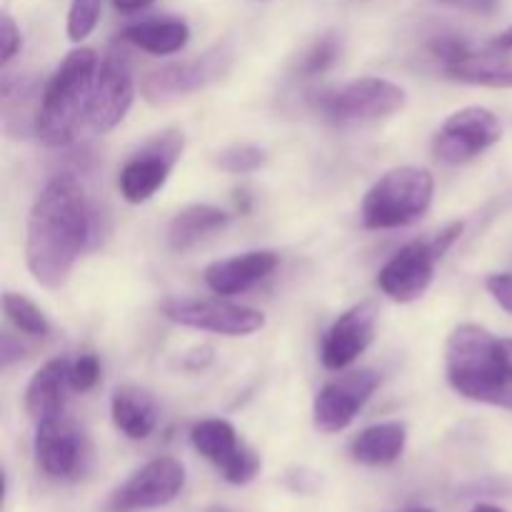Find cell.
<instances>
[{
  "instance_id": "obj_31",
  "label": "cell",
  "mask_w": 512,
  "mask_h": 512,
  "mask_svg": "<svg viewBox=\"0 0 512 512\" xmlns=\"http://www.w3.org/2000/svg\"><path fill=\"white\" fill-rule=\"evenodd\" d=\"M460 233H463V223H453V225H448V228H445L443 233L438 235V238L430 240V243H433V248H435V253H438V258H443V255L448 253L450 245H453L455 240L460 238Z\"/></svg>"
},
{
  "instance_id": "obj_4",
  "label": "cell",
  "mask_w": 512,
  "mask_h": 512,
  "mask_svg": "<svg viewBox=\"0 0 512 512\" xmlns=\"http://www.w3.org/2000/svg\"><path fill=\"white\" fill-rule=\"evenodd\" d=\"M433 195L435 178L430 170L400 165L380 175L365 193L360 220L368 230L405 228L428 213Z\"/></svg>"
},
{
  "instance_id": "obj_27",
  "label": "cell",
  "mask_w": 512,
  "mask_h": 512,
  "mask_svg": "<svg viewBox=\"0 0 512 512\" xmlns=\"http://www.w3.org/2000/svg\"><path fill=\"white\" fill-rule=\"evenodd\" d=\"M103 10V0H70L68 10V38L73 43H83L95 30Z\"/></svg>"
},
{
  "instance_id": "obj_20",
  "label": "cell",
  "mask_w": 512,
  "mask_h": 512,
  "mask_svg": "<svg viewBox=\"0 0 512 512\" xmlns=\"http://www.w3.org/2000/svg\"><path fill=\"white\" fill-rule=\"evenodd\" d=\"M443 70L450 80H458V83L512 90V50L493 48L490 53L470 50L465 58L453 65H445Z\"/></svg>"
},
{
  "instance_id": "obj_2",
  "label": "cell",
  "mask_w": 512,
  "mask_h": 512,
  "mask_svg": "<svg viewBox=\"0 0 512 512\" xmlns=\"http://www.w3.org/2000/svg\"><path fill=\"white\" fill-rule=\"evenodd\" d=\"M445 375L465 400L512 410V338L475 323L458 325L445 343Z\"/></svg>"
},
{
  "instance_id": "obj_6",
  "label": "cell",
  "mask_w": 512,
  "mask_h": 512,
  "mask_svg": "<svg viewBox=\"0 0 512 512\" xmlns=\"http://www.w3.org/2000/svg\"><path fill=\"white\" fill-rule=\"evenodd\" d=\"M408 103L403 85L388 78H358L330 90L320 100V110L335 123H373L400 113Z\"/></svg>"
},
{
  "instance_id": "obj_30",
  "label": "cell",
  "mask_w": 512,
  "mask_h": 512,
  "mask_svg": "<svg viewBox=\"0 0 512 512\" xmlns=\"http://www.w3.org/2000/svg\"><path fill=\"white\" fill-rule=\"evenodd\" d=\"M485 288L493 295L495 303L512 315V273H493L485 280Z\"/></svg>"
},
{
  "instance_id": "obj_19",
  "label": "cell",
  "mask_w": 512,
  "mask_h": 512,
  "mask_svg": "<svg viewBox=\"0 0 512 512\" xmlns=\"http://www.w3.org/2000/svg\"><path fill=\"white\" fill-rule=\"evenodd\" d=\"M110 415H113L115 428L130 440L150 438L158 425L155 398L138 385H123L115 390L113 400H110Z\"/></svg>"
},
{
  "instance_id": "obj_25",
  "label": "cell",
  "mask_w": 512,
  "mask_h": 512,
  "mask_svg": "<svg viewBox=\"0 0 512 512\" xmlns=\"http://www.w3.org/2000/svg\"><path fill=\"white\" fill-rule=\"evenodd\" d=\"M340 53H343V40L338 38V33H325L310 45V50L305 53L300 70L305 75H320L328 73L335 63H338Z\"/></svg>"
},
{
  "instance_id": "obj_28",
  "label": "cell",
  "mask_w": 512,
  "mask_h": 512,
  "mask_svg": "<svg viewBox=\"0 0 512 512\" xmlns=\"http://www.w3.org/2000/svg\"><path fill=\"white\" fill-rule=\"evenodd\" d=\"M100 383V360L95 355L85 353L80 358L70 360V388L75 393H88Z\"/></svg>"
},
{
  "instance_id": "obj_12",
  "label": "cell",
  "mask_w": 512,
  "mask_h": 512,
  "mask_svg": "<svg viewBox=\"0 0 512 512\" xmlns=\"http://www.w3.org/2000/svg\"><path fill=\"white\" fill-rule=\"evenodd\" d=\"M380 378L373 370H350L325 383L313 400V423L320 433L333 435L350 428L365 408L373 393L378 390Z\"/></svg>"
},
{
  "instance_id": "obj_35",
  "label": "cell",
  "mask_w": 512,
  "mask_h": 512,
  "mask_svg": "<svg viewBox=\"0 0 512 512\" xmlns=\"http://www.w3.org/2000/svg\"><path fill=\"white\" fill-rule=\"evenodd\" d=\"M493 48H498V50H512V25H510V28H505L503 33H500L498 38L493 40Z\"/></svg>"
},
{
  "instance_id": "obj_26",
  "label": "cell",
  "mask_w": 512,
  "mask_h": 512,
  "mask_svg": "<svg viewBox=\"0 0 512 512\" xmlns=\"http://www.w3.org/2000/svg\"><path fill=\"white\" fill-rule=\"evenodd\" d=\"M265 160H268V155H265L263 148L250 143H238L220 150L215 163H218L223 170H228V173L243 175V173H255L258 168H263Z\"/></svg>"
},
{
  "instance_id": "obj_21",
  "label": "cell",
  "mask_w": 512,
  "mask_h": 512,
  "mask_svg": "<svg viewBox=\"0 0 512 512\" xmlns=\"http://www.w3.org/2000/svg\"><path fill=\"white\" fill-rule=\"evenodd\" d=\"M408 445V428L403 423H378L360 430L350 443V455L355 463L368 468H385L403 455Z\"/></svg>"
},
{
  "instance_id": "obj_7",
  "label": "cell",
  "mask_w": 512,
  "mask_h": 512,
  "mask_svg": "<svg viewBox=\"0 0 512 512\" xmlns=\"http://www.w3.org/2000/svg\"><path fill=\"white\" fill-rule=\"evenodd\" d=\"M160 310L183 328L205 330L225 338H245L265 328V315L250 305L218 298H165Z\"/></svg>"
},
{
  "instance_id": "obj_9",
  "label": "cell",
  "mask_w": 512,
  "mask_h": 512,
  "mask_svg": "<svg viewBox=\"0 0 512 512\" xmlns=\"http://www.w3.org/2000/svg\"><path fill=\"white\" fill-rule=\"evenodd\" d=\"M503 138V125L498 115L480 105L460 108L440 125L433 138L435 158L448 165H463L483 155Z\"/></svg>"
},
{
  "instance_id": "obj_11",
  "label": "cell",
  "mask_w": 512,
  "mask_h": 512,
  "mask_svg": "<svg viewBox=\"0 0 512 512\" xmlns=\"http://www.w3.org/2000/svg\"><path fill=\"white\" fill-rule=\"evenodd\" d=\"M190 443L230 485H248L260 473V455L243 443L228 420H200L190 430Z\"/></svg>"
},
{
  "instance_id": "obj_8",
  "label": "cell",
  "mask_w": 512,
  "mask_h": 512,
  "mask_svg": "<svg viewBox=\"0 0 512 512\" xmlns=\"http://www.w3.org/2000/svg\"><path fill=\"white\" fill-rule=\"evenodd\" d=\"M185 135L180 130H165L130 155L118 173V190L130 205L148 203L183 158Z\"/></svg>"
},
{
  "instance_id": "obj_3",
  "label": "cell",
  "mask_w": 512,
  "mask_h": 512,
  "mask_svg": "<svg viewBox=\"0 0 512 512\" xmlns=\"http://www.w3.org/2000/svg\"><path fill=\"white\" fill-rule=\"evenodd\" d=\"M98 55L93 48H75L55 68L40 93L33 133L48 148H65L88 123L90 93L98 75Z\"/></svg>"
},
{
  "instance_id": "obj_37",
  "label": "cell",
  "mask_w": 512,
  "mask_h": 512,
  "mask_svg": "<svg viewBox=\"0 0 512 512\" xmlns=\"http://www.w3.org/2000/svg\"><path fill=\"white\" fill-rule=\"evenodd\" d=\"M405 512H433V510H425V508H418V510H405Z\"/></svg>"
},
{
  "instance_id": "obj_36",
  "label": "cell",
  "mask_w": 512,
  "mask_h": 512,
  "mask_svg": "<svg viewBox=\"0 0 512 512\" xmlns=\"http://www.w3.org/2000/svg\"><path fill=\"white\" fill-rule=\"evenodd\" d=\"M470 512H508V510H503V508H498V505H490V503H480V505H475L473 510Z\"/></svg>"
},
{
  "instance_id": "obj_22",
  "label": "cell",
  "mask_w": 512,
  "mask_h": 512,
  "mask_svg": "<svg viewBox=\"0 0 512 512\" xmlns=\"http://www.w3.org/2000/svg\"><path fill=\"white\" fill-rule=\"evenodd\" d=\"M230 215L225 210L215 208L208 203H195L180 210L168 225V245L175 253H185V250L195 248L203 238L210 233H218L228 225Z\"/></svg>"
},
{
  "instance_id": "obj_10",
  "label": "cell",
  "mask_w": 512,
  "mask_h": 512,
  "mask_svg": "<svg viewBox=\"0 0 512 512\" xmlns=\"http://www.w3.org/2000/svg\"><path fill=\"white\" fill-rule=\"evenodd\" d=\"M185 488V468L175 458H155L135 470L108 500L110 512H143L165 508Z\"/></svg>"
},
{
  "instance_id": "obj_13",
  "label": "cell",
  "mask_w": 512,
  "mask_h": 512,
  "mask_svg": "<svg viewBox=\"0 0 512 512\" xmlns=\"http://www.w3.org/2000/svg\"><path fill=\"white\" fill-rule=\"evenodd\" d=\"M135 83L133 70L123 50H110L98 65L93 93L88 105V125L95 133H108L118 128L133 108Z\"/></svg>"
},
{
  "instance_id": "obj_24",
  "label": "cell",
  "mask_w": 512,
  "mask_h": 512,
  "mask_svg": "<svg viewBox=\"0 0 512 512\" xmlns=\"http://www.w3.org/2000/svg\"><path fill=\"white\" fill-rule=\"evenodd\" d=\"M3 310L5 318L25 335H33V338H45L50 333V323L45 318L43 310L33 303L30 298L20 293H5L3 295Z\"/></svg>"
},
{
  "instance_id": "obj_32",
  "label": "cell",
  "mask_w": 512,
  "mask_h": 512,
  "mask_svg": "<svg viewBox=\"0 0 512 512\" xmlns=\"http://www.w3.org/2000/svg\"><path fill=\"white\" fill-rule=\"evenodd\" d=\"M458 8L470 10V13H480V15H490L495 13V8L500 5V0H458Z\"/></svg>"
},
{
  "instance_id": "obj_18",
  "label": "cell",
  "mask_w": 512,
  "mask_h": 512,
  "mask_svg": "<svg viewBox=\"0 0 512 512\" xmlns=\"http://www.w3.org/2000/svg\"><path fill=\"white\" fill-rule=\"evenodd\" d=\"M68 390H73L70 388V360H48L43 368L35 370L28 388H25V410H28L35 423L65 413Z\"/></svg>"
},
{
  "instance_id": "obj_14",
  "label": "cell",
  "mask_w": 512,
  "mask_h": 512,
  "mask_svg": "<svg viewBox=\"0 0 512 512\" xmlns=\"http://www.w3.org/2000/svg\"><path fill=\"white\" fill-rule=\"evenodd\" d=\"M85 453L83 430L65 413L35 423V460L45 475L55 480L73 478L83 468Z\"/></svg>"
},
{
  "instance_id": "obj_33",
  "label": "cell",
  "mask_w": 512,
  "mask_h": 512,
  "mask_svg": "<svg viewBox=\"0 0 512 512\" xmlns=\"http://www.w3.org/2000/svg\"><path fill=\"white\" fill-rule=\"evenodd\" d=\"M23 353H25L23 345H20V343L15 345L13 338H10V335H5V338H3V368H10L15 360L23 358Z\"/></svg>"
},
{
  "instance_id": "obj_17",
  "label": "cell",
  "mask_w": 512,
  "mask_h": 512,
  "mask_svg": "<svg viewBox=\"0 0 512 512\" xmlns=\"http://www.w3.org/2000/svg\"><path fill=\"white\" fill-rule=\"evenodd\" d=\"M278 260L275 250H248V253L233 255V258L215 260L203 270L205 285L223 298L240 295L268 278L278 268Z\"/></svg>"
},
{
  "instance_id": "obj_34",
  "label": "cell",
  "mask_w": 512,
  "mask_h": 512,
  "mask_svg": "<svg viewBox=\"0 0 512 512\" xmlns=\"http://www.w3.org/2000/svg\"><path fill=\"white\" fill-rule=\"evenodd\" d=\"M155 0H113V5L123 13H138V10H145L148 5H153Z\"/></svg>"
},
{
  "instance_id": "obj_1",
  "label": "cell",
  "mask_w": 512,
  "mask_h": 512,
  "mask_svg": "<svg viewBox=\"0 0 512 512\" xmlns=\"http://www.w3.org/2000/svg\"><path fill=\"white\" fill-rule=\"evenodd\" d=\"M90 238V205L73 175L48 180L28 215L25 263L35 283L60 290Z\"/></svg>"
},
{
  "instance_id": "obj_38",
  "label": "cell",
  "mask_w": 512,
  "mask_h": 512,
  "mask_svg": "<svg viewBox=\"0 0 512 512\" xmlns=\"http://www.w3.org/2000/svg\"><path fill=\"white\" fill-rule=\"evenodd\" d=\"M443 3H450V5H455V3H458V0H443Z\"/></svg>"
},
{
  "instance_id": "obj_29",
  "label": "cell",
  "mask_w": 512,
  "mask_h": 512,
  "mask_svg": "<svg viewBox=\"0 0 512 512\" xmlns=\"http://www.w3.org/2000/svg\"><path fill=\"white\" fill-rule=\"evenodd\" d=\"M0 40H3V55H0V68L8 70V65L13 63L15 55L23 48V38H20V28L15 25V20L8 13H3L0 18Z\"/></svg>"
},
{
  "instance_id": "obj_5",
  "label": "cell",
  "mask_w": 512,
  "mask_h": 512,
  "mask_svg": "<svg viewBox=\"0 0 512 512\" xmlns=\"http://www.w3.org/2000/svg\"><path fill=\"white\" fill-rule=\"evenodd\" d=\"M230 65H233V50L228 45H215L193 60H173L150 70L140 83V90L150 105H168L213 85L228 73Z\"/></svg>"
},
{
  "instance_id": "obj_23",
  "label": "cell",
  "mask_w": 512,
  "mask_h": 512,
  "mask_svg": "<svg viewBox=\"0 0 512 512\" xmlns=\"http://www.w3.org/2000/svg\"><path fill=\"white\" fill-rule=\"evenodd\" d=\"M123 40L150 55H173L188 45L190 28L180 18L140 20L123 30Z\"/></svg>"
},
{
  "instance_id": "obj_16",
  "label": "cell",
  "mask_w": 512,
  "mask_h": 512,
  "mask_svg": "<svg viewBox=\"0 0 512 512\" xmlns=\"http://www.w3.org/2000/svg\"><path fill=\"white\" fill-rule=\"evenodd\" d=\"M380 308L375 300H363L345 310L330 330L325 333L320 345V360L328 370H345L353 365L360 355L373 343L375 328H378Z\"/></svg>"
},
{
  "instance_id": "obj_15",
  "label": "cell",
  "mask_w": 512,
  "mask_h": 512,
  "mask_svg": "<svg viewBox=\"0 0 512 512\" xmlns=\"http://www.w3.org/2000/svg\"><path fill=\"white\" fill-rule=\"evenodd\" d=\"M433 243H415L403 245L378 273V288L385 298L393 303H413L423 298L425 290L430 288L435 275V263H438Z\"/></svg>"
}]
</instances>
